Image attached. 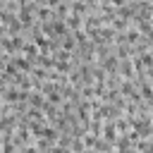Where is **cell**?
<instances>
[{
	"label": "cell",
	"mask_w": 153,
	"mask_h": 153,
	"mask_svg": "<svg viewBox=\"0 0 153 153\" xmlns=\"http://www.w3.org/2000/svg\"><path fill=\"white\" fill-rule=\"evenodd\" d=\"M22 48H24V53H26V55H31V57H36V55H38V50H36V43H33V45L29 43V45H22Z\"/></svg>",
	"instance_id": "cell-1"
},
{
	"label": "cell",
	"mask_w": 153,
	"mask_h": 153,
	"mask_svg": "<svg viewBox=\"0 0 153 153\" xmlns=\"http://www.w3.org/2000/svg\"><path fill=\"white\" fill-rule=\"evenodd\" d=\"M24 153H36V148H26V151H24Z\"/></svg>",
	"instance_id": "cell-2"
}]
</instances>
